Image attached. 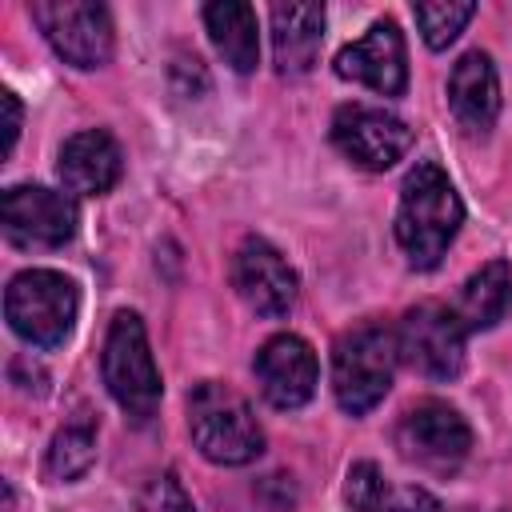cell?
<instances>
[{
  "instance_id": "obj_1",
  "label": "cell",
  "mask_w": 512,
  "mask_h": 512,
  "mask_svg": "<svg viewBox=\"0 0 512 512\" xmlns=\"http://www.w3.org/2000/svg\"><path fill=\"white\" fill-rule=\"evenodd\" d=\"M464 224V204L448 180V172L432 160H420L400 184L396 208V240L412 268H436L448 244Z\"/></svg>"
},
{
  "instance_id": "obj_2",
  "label": "cell",
  "mask_w": 512,
  "mask_h": 512,
  "mask_svg": "<svg viewBox=\"0 0 512 512\" xmlns=\"http://www.w3.org/2000/svg\"><path fill=\"white\" fill-rule=\"evenodd\" d=\"M188 432L200 456L212 464L236 468L264 452V428L252 404L220 380H200L188 392Z\"/></svg>"
},
{
  "instance_id": "obj_3",
  "label": "cell",
  "mask_w": 512,
  "mask_h": 512,
  "mask_svg": "<svg viewBox=\"0 0 512 512\" xmlns=\"http://www.w3.org/2000/svg\"><path fill=\"white\" fill-rule=\"evenodd\" d=\"M396 360H400V348H396V332L392 328H384V324L348 328L332 348V392H336V404L348 416L372 412L392 388Z\"/></svg>"
},
{
  "instance_id": "obj_4",
  "label": "cell",
  "mask_w": 512,
  "mask_h": 512,
  "mask_svg": "<svg viewBox=\"0 0 512 512\" xmlns=\"http://www.w3.org/2000/svg\"><path fill=\"white\" fill-rule=\"evenodd\" d=\"M80 312L76 284L56 268H24L4 292V316L20 340L32 348H60L72 336Z\"/></svg>"
},
{
  "instance_id": "obj_5",
  "label": "cell",
  "mask_w": 512,
  "mask_h": 512,
  "mask_svg": "<svg viewBox=\"0 0 512 512\" xmlns=\"http://www.w3.org/2000/svg\"><path fill=\"white\" fill-rule=\"evenodd\" d=\"M104 384L112 392V400L136 420V424H148L156 404H160V368L152 360V348H148V332H144V320L136 312H116L112 324H108V336H104Z\"/></svg>"
},
{
  "instance_id": "obj_6",
  "label": "cell",
  "mask_w": 512,
  "mask_h": 512,
  "mask_svg": "<svg viewBox=\"0 0 512 512\" xmlns=\"http://www.w3.org/2000/svg\"><path fill=\"white\" fill-rule=\"evenodd\" d=\"M464 324L448 304L424 300L404 312L396 328L400 360L428 380H456L464 372Z\"/></svg>"
},
{
  "instance_id": "obj_7",
  "label": "cell",
  "mask_w": 512,
  "mask_h": 512,
  "mask_svg": "<svg viewBox=\"0 0 512 512\" xmlns=\"http://www.w3.org/2000/svg\"><path fill=\"white\" fill-rule=\"evenodd\" d=\"M32 20L40 24L52 52L72 68H100L112 56V16L92 0H36Z\"/></svg>"
},
{
  "instance_id": "obj_8",
  "label": "cell",
  "mask_w": 512,
  "mask_h": 512,
  "mask_svg": "<svg viewBox=\"0 0 512 512\" xmlns=\"http://www.w3.org/2000/svg\"><path fill=\"white\" fill-rule=\"evenodd\" d=\"M396 448L404 460H412L428 472H456L472 448V428L452 404L420 400L400 416Z\"/></svg>"
},
{
  "instance_id": "obj_9",
  "label": "cell",
  "mask_w": 512,
  "mask_h": 512,
  "mask_svg": "<svg viewBox=\"0 0 512 512\" xmlns=\"http://www.w3.org/2000/svg\"><path fill=\"white\" fill-rule=\"evenodd\" d=\"M0 224L16 248H60L76 236V204L40 184H12L0 200Z\"/></svg>"
},
{
  "instance_id": "obj_10",
  "label": "cell",
  "mask_w": 512,
  "mask_h": 512,
  "mask_svg": "<svg viewBox=\"0 0 512 512\" xmlns=\"http://www.w3.org/2000/svg\"><path fill=\"white\" fill-rule=\"evenodd\" d=\"M332 144L360 168L368 172H384L392 168L408 144H412V128L384 112V108H368V104H340L332 116Z\"/></svg>"
},
{
  "instance_id": "obj_11",
  "label": "cell",
  "mask_w": 512,
  "mask_h": 512,
  "mask_svg": "<svg viewBox=\"0 0 512 512\" xmlns=\"http://www.w3.org/2000/svg\"><path fill=\"white\" fill-rule=\"evenodd\" d=\"M228 276H232L236 296L260 316H284L296 304V292H300V280H296L292 264L264 236H244L236 244Z\"/></svg>"
},
{
  "instance_id": "obj_12",
  "label": "cell",
  "mask_w": 512,
  "mask_h": 512,
  "mask_svg": "<svg viewBox=\"0 0 512 512\" xmlns=\"http://www.w3.org/2000/svg\"><path fill=\"white\" fill-rule=\"evenodd\" d=\"M336 76L356 80L380 96H400L408 88V52L396 20H376L360 40L336 52Z\"/></svg>"
},
{
  "instance_id": "obj_13",
  "label": "cell",
  "mask_w": 512,
  "mask_h": 512,
  "mask_svg": "<svg viewBox=\"0 0 512 512\" xmlns=\"http://www.w3.org/2000/svg\"><path fill=\"white\" fill-rule=\"evenodd\" d=\"M316 352L304 336L296 332H280L272 340L260 344L256 352V380H260V392L272 408H300L312 400L316 392Z\"/></svg>"
},
{
  "instance_id": "obj_14",
  "label": "cell",
  "mask_w": 512,
  "mask_h": 512,
  "mask_svg": "<svg viewBox=\"0 0 512 512\" xmlns=\"http://www.w3.org/2000/svg\"><path fill=\"white\" fill-rule=\"evenodd\" d=\"M120 168H124L120 144L104 128H84V132L68 136L60 148V160H56L60 184L76 196H104L120 180Z\"/></svg>"
},
{
  "instance_id": "obj_15",
  "label": "cell",
  "mask_w": 512,
  "mask_h": 512,
  "mask_svg": "<svg viewBox=\"0 0 512 512\" xmlns=\"http://www.w3.org/2000/svg\"><path fill=\"white\" fill-rule=\"evenodd\" d=\"M448 104L464 132L484 136L500 116V80L488 52H464L448 76Z\"/></svg>"
},
{
  "instance_id": "obj_16",
  "label": "cell",
  "mask_w": 512,
  "mask_h": 512,
  "mask_svg": "<svg viewBox=\"0 0 512 512\" xmlns=\"http://www.w3.org/2000/svg\"><path fill=\"white\" fill-rule=\"evenodd\" d=\"M272 56L280 76H304L324 40V4H272Z\"/></svg>"
},
{
  "instance_id": "obj_17",
  "label": "cell",
  "mask_w": 512,
  "mask_h": 512,
  "mask_svg": "<svg viewBox=\"0 0 512 512\" xmlns=\"http://www.w3.org/2000/svg\"><path fill=\"white\" fill-rule=\"evenodd\" d=\"M508 300H512V272L504 260H488L460 284L452 312L464 324V332H484L508 312Z\"/></svg>"
},
{
  "instance_id": "obj_18",
  "label": "cell",
  "mask_w": 512,
  "mask_h": 512,
  "mask_svg": "<svg viewBox=\"0 0 512 512\" xmlns=\"http://www.w3.org/2000/svg\"><path fill=\"white\" fill-rule=\"evenodd\" d=\"M204 28L216 44V52L224 56L228 68L236 72H252L260 60V32H256V8L240 4V0H220L204 8Z\"/></svg>"
},
{
  "instance_id": "obj_19",
  "label": "cell",
  "mask_w": 512,
  "mask_h": 512,
  "mask_svg": "<svg viewBox=\"0 0 512 512\" xmlns=\"http://www.w3.org/2000/svg\"><path fill=\"white\" fill-rule=\"evenodd\" d=\"M96 460V432L92 424H64L44 456V472L52 480H80Z\"/></svg>"
},
{
  "instance_id": "obj_20",
  "label": "cell",
  "mask_w": 512,
  "mask_h": 512,
  "mask_svg": "<svg viewBox=\"0 0 512 512\" xmlns=\"http://www.w3.org/2000/svg\"><path fill=\"white\" fill-rule=\"evenodd\" d=\"M412 16H416V24L424 32V44L440 52L464 32V24L476 16V4L472 0H440V4L420 0V4H412Z\"/></svg>"
},
{
  "instance_id": "obj_21",
  "label": "cell",
  "mask_w": 512,
  "mask_h": 512,
  "mask_svg": "<svg viewBox=\"0 0 512 512\" xmlns=\"http://www.w3.org/2000/svg\"><path fill=\"white\" fill-rule=\"evenodd\" d=\"M384 492H388V484H384V476H380V468L372 460H360V464L348 468V476H344V500H348L352 512H376L380 500H384Z\"/></svg>"
},
{
  "instance_id": "obj_22",
  "label": "cell",
  "mask_w": 512,
  "mask_h": 512,
  "mask_svg": "<svg viewBox=\"0 0 512 512\" xmlns=\"http://www.w3.org/2000/svg\"><path fill=\"white\" fill-rule=\"evenodd\" d=\"M144 512H196V508H192V496L180 488V480L164 472L144 488Z\"/></svg>"
},
{
  "instance_id": "obj_23",
  "label": "cell",
  "mask_w": 512,
  "mask_h": 512,
  "mask_svg": "<svg viewBox=\"0 0 512 512\" xmlns=\"http://www.w3.org/2000/svg\"><path fill=\"white\" fill-rule=\"evenodd\" d=\"M376 512H444L440 500L428 492V488H416V484H404V488H392L384 492L380 508Z\"/></svg>"
},
{
  "instance_id": "obj_24",
  "label": "cell",
  "mask_w": 512,
  "mask_h": 512,
  "mask_svg": "<svg viewBox=\"0 0 512 512\" xmlns=\"http://www.w3.org/2000/svg\"><path fill=\"white\" fill-rule=\"evenodd\" d=\"M0 108H4V156H12L16 140H20V120H24V108L16 100V92H0Z\"/></svg>"
}]
</instances>
